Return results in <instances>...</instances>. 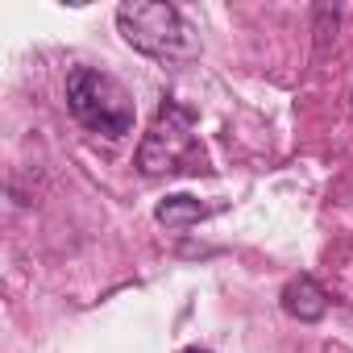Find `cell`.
Instances as JSON below:
<instances>
[{"label": "cell", "mask_w": 353, "mask_h": 353, "mask_svg": "<svg viewBox=\"0 0 353 353\" xmlns=\"http://www.w3.org/2000/svg\"><path fill=\"white\" fill-rule=\"evenodd\" d=\"M137 170L145 179H162V174H212L208 150L196 137V112L183 108L179 100H162L150 133L137 145Z\"/></svg>", "instance_id": "1"}, {"label": "cell", "mask_w": 353, "mask_h": 353, "mask_svg": "<svg viewBox=\"0 0 353 353\" xmlns=\"http://www.w3.org/2000/svg\"><path fill=\"white\" fill-rule=\"evenodd\" d=\"M117 26H121V38L145 59H158V63H192V59H200V34L174 5H162V0H133V5L117 9Z\"/></svg>", "instance_id": "2"}, {"label": "cell", "mask_w": 353, "mask_h": 353, "mask_svg": "<svg viewBox=\"0 0 353 353\" xmlns=\"http://www.w3.org/2000/svg\"><path fill=\"white\" fill-rule=\"evenodd\" d=\"M67 108L83 129L104 133V137H125L133 129L129 92L96 67H75L67 75Z\"/></svg>", "instance_id": "3"}, {"label": "cell", "mask_w": 353, "mask_h": 353, "mask_svg": "<svg viewBox=\"0 0 353 353\" xmlns=\"http://www.w3.org/2000/svg\"><path fill=\"white\" fill-rule=\"evenodd\" d=\"M283 312L303 320V324H316L324 312H328V291L312 279V274H299L283 287Z\"/></svg>", "instance_id": "4"}, {"label": "cell", "mask_w": 353, "mask_h": 353, "mask_svg": "<svg viewBox=\"0 0 353 353\" xmlns=\"http://www.w3.org/2000/svg\"><path fill=\"white\" fill-rule=\"evenodd\" d=\"M154 216H158L166 229H188V225H200V221L208 216V204H200L196 196H166V200L154 208Z\"/></svg>", "instance_id": "5"}, {"label": "cell", "mask_w": 353, "mask_h": 353, "mask_svg": "<svg viewBox=\"0 0 353 353\" xmlns=\"http://www.w3.org/2000/svg\"><path fill=\"white\" fill-rule=\"evenodd\" d=\"M183 353H212V349H200V345H188Z\"/></svg>", "instance_id": "6"}]
</instances>
